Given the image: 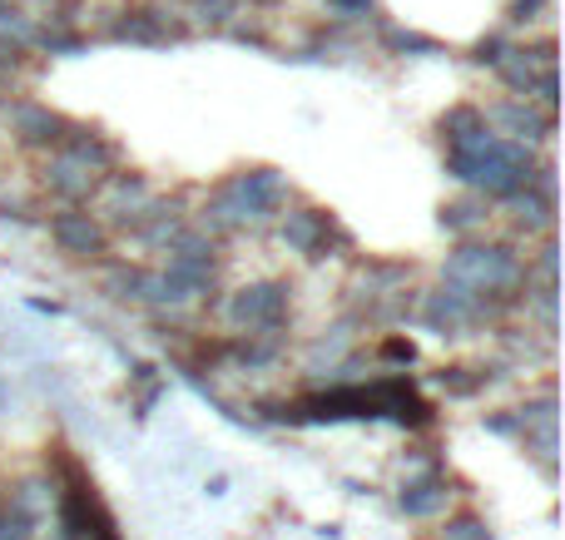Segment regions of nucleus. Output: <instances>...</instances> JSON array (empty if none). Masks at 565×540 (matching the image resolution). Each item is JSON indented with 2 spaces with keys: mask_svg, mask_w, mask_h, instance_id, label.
Segmentation results:
<instances>
[]
</instances>
